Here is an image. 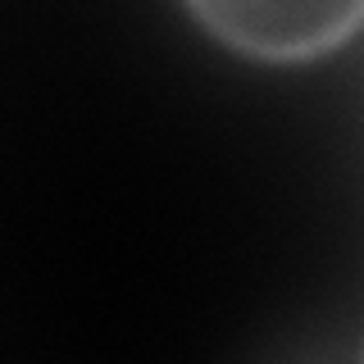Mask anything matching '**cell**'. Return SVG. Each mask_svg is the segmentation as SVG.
Returning <instances> with one entry per match:
<instances>
[{
    "mask_svg": "<svg viewBox=\"0 0 364 364\" xmlns=\"http://www.w3.org/2000/svg\"><path fill=\"white\" fill-rule=\"evenodd\" d=\"M223 46L269 64L337 50L364 23V0H187Z\"/></svg>",
    "mask_w": 364,
    "mask_h": 364,
    "instance_id": "6da1fadb",
    "label": "cell"
}]
</instances>
